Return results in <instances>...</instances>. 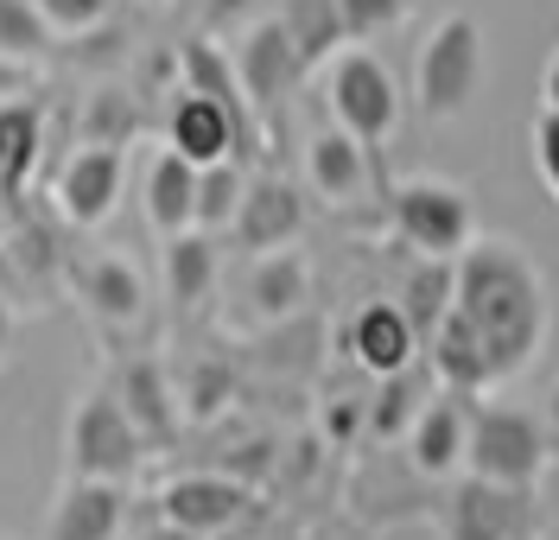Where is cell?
<instances>
[{
	"label": "cell",
	"mask_w": 559,
	"mask_h": 540,
	"mask_svg": "<svg viewBox=\"0 0 559 540\" xmlns=\"http://www.w3.org/2000/svg\"><path fill=\"white\" fill-rule=\"evenodd\" d=\"M369 146L344 134L337 121L331 128H318L312 141H306V184H312L318 204H331V211H349V204H362L369 197Z\"/></svg>",
	"instance_id": "ac0fdd59"
},
{
	"label": "cell",
	"mask_w": 559,
	"mask_h": 540,
	"mask_svg": "<svg viewBox=\"0 0 559 540\" xmlns=\"http://www.w3.org/2000/svg\"><path fill=\"white\" fill-rule=\"evenodd\" d=\"M45 45H51V26L38 20L33 0H0V58H26V64H38Z\"/></svg>",
	"instance_id": "4dcf8cb0"
},
{
	"label": "cell",
	"mask_w": 559,
	"mask_h": 540,
	"mask_svg": "<svg viewBox=\"0 0 559 540\" xmlns=\"http://www.w3.org/2000/svg\"><path fill=\"white\" fill-rule=\"evenodd\" d=\"M134 134H140V103H134V96H128V89H115V83L90 89V103H83V141L128 146Z\"/></svg>",
	"instance_id": "f1b7e54d"
},
{
	"label": "cell",
	"mask_w": 559,
	"mask_h": 540,
	"mask_svg": "<svg viewBox=\"0 0 559 540\" xmlns=\"http://www.w3.org/2000/svg\"><path fill=\"white\" fill-rule=\"evenodd\" d=\"M216 274H223L216 236H204V229L166 236V299L178 312H204L210 292H216Z\"/></svg>",
	"instance_id": "7402d4cb"
},
{
	"label": "cell",
	"mask_w": 559,
	"mask_h": 540,
	"mask_svg": "<svg viewBox=\"0 0 559 540\" xmlns=\"http://www.w3.org/2000/svg\"><path fill=\"white\" fill-rule=\"evenodd\" d=\"M146 439L128 420V407L115 388H83L64 420V477H108V483H134L146 470Z\"/></svg>",
	"instance_id": "7a4b0ae2"
},
{
	"label": "cell",
	"mask_w": 559,
	"mask_h": 540,
	"mask_svg": "<svg viewBox=\"0 0 559 540\" xmlns=\"http://www.w3.org/2000/svg\"><path fill=\"white\" fill-rule=\"evenodd\" d=\"M108 388L121 395L128 420H134L140 439H146V452H166V445H178V432H185V407H178L173 369H166L159 357H128L115 375H108Z\"/></svg>",
	"instance_id": "5bb4252c"
},
{
	"label": "cell",
	"mask_w": 559,
	"mask_h": 540,
	"mask_svg": "<svg viewBox=\"0 0 559 540\" xmlns=\"http://www.w3.org/2000/svg\"><path fill=\"white\" fill-rule=\"evenodd\" d=\"M70 280V299L83 305V319L103 331L108 344H121V337H134L140 324H146V280H140V267L128 254H83V261H70L64 267Z\"/></svg>",
	"instance_id": "52a82bcc"
},
{
	"label": "cell",
	"mask_w": 559,
	"mask_h": 540,
	"mask_svg": "<svg viewBox=\"0 0 559 540\" xmlns=\"http://www.w3.org/2000/svg\"><path fill=\"white\" fill-rule=\"evenodd\" d=\"M248 503L254 496H248V483H236V477H223V470H185V477H173L159 490V521L185 540H216L242 521Z\"/></svg>",
	"instance_id": "7c38bea8"
},
{
	"label": "cell",
	"mask_w": 559,
	"mask_h": 540,
	"mask_svg": "<svg viewBox=\"0 0 559 540\" xmlns=\"http://www.w3.org/2000/svg\"><path fill=\"white\" fill-rule=\"evenodd\" d=\"M280 26H286V38H293V51L306 58V71H324L337 51L349 45L344 33V7L337 0H280L274 13Z\"/></svg>",
	"instance_id": "cb8c5ba5"
},
{
	"label": "cell",
	"mask_w": 559,
	"mask_h": 540,
	"mask_svg": "<svg viewBox=\"0 0 559 540\" xmlns=\"http://www.w3.org/2000/svg\"><path fill=\"white\" fill-rule=\"evenodd\" d=\"M229 58H236V83H242L254 121H280V108L293 103V89L312 76L306 58L293 51V38H286L280 20H248Z\"/></svg>",
	"instance_id": "ba28073f"
},
{
	"label": "cell",
	"mask_w": 559,
	"mask_h": 540,
	"mask_svg": "<svg viewBox=\"0 0 559 540\" xmlns=\"http://www.w3.org/2000/svg\"><path fill=\"white\" fill-rule=\"evenodd\" d=\"M388 223L394 236L414 254H432V261H457V254L477 242V204L471 191L452 179H401L388 184Z\"/></svg>",
	"instance_id": "277c9868"
},
{
	"label": "cell",
	"mask_w": 559,
	"mask_h": 540,
	"mask_svg": "<svg viewBox=\"0 0 559 540\" xmlns=\"http://www.w3.org/2000/svg\"><path fill=\"white\" fill-rule=\"evenodd\" d=\"M229 395H236L229 362H191V375L178 382V407H185V420H191V427L216 420V413L229 407Z\"/></svg>",
	"instance_id": "f546056e"
},
{
	"label": "cell",
	"mask_w": 559,
	"mask_h": 540,
	"mask_svg": "<svg viewBox=\"0 0 559 540\" xmlns=\"http://www.w3.org/2000/svg\"><path fill=\"white\" fill-rule=\"evenodd\" d=\"M140 211L153 223V236H185L198 229V166L178 153V146H159L146 159V179H140Z\"/></svg>",
	"instance_id": "ffe728a7"
},
{
	"label": "cell",
	"mask_w": 559,
	"mask_h": 540,
	"mask_svg": "<svg viewBox=\"0 0 559 540\" xmlns=\"http://www.w3.org/2000/svg\"><path fill=\"white\" fill-rule=\"evenodd\" d=\"M306 229V197L299 184L280 179V172H248V191H242V211H236V242L248 254H267V249H293Z\"/></svg>",
	"instance_id": "e0dca14e"
},
{
	"label": "cell",
	"mask_w": 559,
	"mask_h": 540,
	"mask_svg": "<svg viewBox=\"0 0 559 540\" xmlns=\"http://www.w3.org/2000/svg\"><path fill=\"white\" fill-rule=\"evenodd\" d=\"M20 96H38V64H26V58H0V108L20 103Z\"/></svg>",
	"instance_id": "e575fe53"
},
{
	"label": "cell",
	"mask_w": 559,
	"mask_h": 540,
	"mask_svg": "<svg viewBox=\"0 0 559 540\" xmlns=\"http://www.w3.org/2000/svg\"><path fill=\"white\" fill-rule=\"evenodd\" d=\"M121 528H128V483L64 477L38 540H121Z\"/></svg>",
	"instance_id": "9a60e30c"
},
{
	"label": "cell",
	"mask_w": 559,
	"mask_h": 540,
	"mask_svg": "<svg viewBox=\"0 0 559 540\" xmlns=\"http://www.w3.org/2000/svg\"><path fill=\"white\" fill-rule=\"evenodd\" d=\"M344 350L349 362L362 369V375H394V369H407V362H419V331L407 324V312H401V299H369V305H356L344 324Z\"/></svg>",
	"instance_id": "2e32d148"
},
{
	"label": "cell",
	"mask_w": 559,
	"mask_h": 540,
	"mask_svg": "<svg viewBox=\"0 0 559 540\" xmlns=\"http://www.w3.org/2000/svg\"><path fill=\"white\" fill-rule=\"evenodd\" d=\"M38 153H45V103L20 96V103L0 108V204L26 197V184L38 172Z\"/></svg>",
	"instance_id": "44dd1931"
},
{
	"label": "cell",
	"mask_w": 559,
	"mask_h": 540,
	"mask_svg": "<svg viewBox=\"0 0 559 540\" xmlns=\"http://www.w3.org/2000/svg\"><path fill=\"white\" fill-rule=\"evenodd\" d=\"M242 191H248L242 159H210V166H198V229L204 236H229L236 229V211H242Z\"/></svg>",
	"instance_id": "83f0119b"
},
{
	"label": "cell",
	"mask_w": 559,
	"mask_h": 540,
	"mask_svg": "<svg viewBox=\"0 0 559 540\" xmlns=\"http://www.w3.org/2000/svg\"><path fill=\"white\" fill-rule=\"evenodd\" d=\"M254 20V0H204V33H242Z\"/></svg>",
	"instance_id": "d590c367"
},
{
	"label": "cell",
	"mask_w": 559,
	"mask_h": 540,
	"mask_svg": "<svg viewBox=\"0 0 559 540\" xmlns=\"http://www.w3.org/2000/svg\"><path fill=\"white\" fill-rule=\"evenodd\" d=\"M484 89V26L471 13H445L419 38L414 58V108L426 121H457Z\"/></svg>",
	"instance_id": "3957f363"
},
{
	"label": "cell",
	"mask_w": 559,
	"mask_h": 540,
	"mask_svg": "<svg viewBox=\"0 0 559 540\" xmlns=\"http://www.w3.org/2000/svg\"><path fill=\"white\" fill-rule=\"evenodd\" d=\"M534 166H540V184L559 204V115L554 108H540V121H534Z\"/></svg>",
	"instance_id": "836d02e7"
},
{
	"label": "cell",
	"mask_w": 559,
	"mask_h": 540,
	"mask_svg": "<svg viewBox=\"0 0 559 540\" xmlns=\"http://www.w3.org/2000/svg\"><path fill=\"white\" fill-rule=\"evenodd\" d=\"M464 470L509 483V490H534L547 470V427L527 407H502V400H471V432H464Z\"/></svg>",
	"instance_id": "5b68a950"
},
{
	"label": "cell",
	"mask_w": 559,
	"mask_h": 540,
	"mask_svg": "<svg viewBox=\"0 0 559 540\" xmlns=\"http://www.w3.org/2000/svg\"><path fill=\"white\" fill-rule=\"evenodd\" d=\"M13 337H20V305L0 292V369H7V357H13Z\"/></svg>",
	"instance_id": "8d00e7d4"
},
{
	"label": "cell",
	"mask_w": 559,
	"mask_h": 540,
	"mask_svg": "<svg viewBox=\"0 0 559 540\" xmlns=\"http://www.w3.org/2000/svg\"><path fill=\"white\" fill-rule=\"evenodd\" d=\"M452 287H457V261L414 254V274H407V287H401V312H407V324L419 331V344L445 324V312H452Z\"/></svg>",
	"instance_id": "4316f807"
},
{
	"label": "cell",
	"mask_w": 559,
	"mask_h": 540,
	"mask_svg": "<svg viewBox=\"0 0 559 540\" xmlns=\"http://www.w3.org/2000/svg\"><path fill=\"white\" fill-rule=\"evenodd\" d=\"M324 108L331 121L356 134L369 153H382L388 134L401 128V89H394V71L369 45H344L331 64H324Z\"/></svg>",
	"instance_id": "8992f818"
},
{
	"label": "cell",
	"mask_w": 559,
	"mask_h": 540,
	"mask_svg": "<svg viewBox=\"0 0 559 540\" xmlns=\"http://www.w3.org/2000/svg\"><path fill=\"white\" fill-rule=\"evenodd\" d=\"M426 395H432V382L419 375V362H407V369H394V375H382L376 382V400H369V439L376 445H394V439H407V427H414V413L426 407Z\"/></svg>",
	"instance_id": "484cf974"
},
{
	"label": "cell",
	"mask_w": 559,
	"mask_h": 540,
	"mask_svg": "<svg viewBox=\"0 0 559 540\" xmlns=\"http://www.w3.org/2000/svg\"><path fill=\"white\" fill-rule=\"evenodd\" d=\"M439 528H445V540H534V503H527V490L464 470V483H452L439 503Z\"/></svg>",
	"instance_id": "30bf717a"
},
{
	"label": "cell",
	"mask_w": 559,
	"mask_h": 540,
	"mask_svg": "<svg viewBox=\"0 0 559 540\" xmlns=\"http://www.w3.org/2000/svg\"><path fill=\"white\" fill-rule=\"evenodd\" d=\"M344 7V33L349 45H369V38L394 33L407 13H414V0H337Z\"/></svg>",
	"instance_id": "1f68e13d"
},
{
	"label": "cell",
	"mask_w": 559,
	"mask_h": 540,
	"mask_svg": "<svg viewBox=\"0 0 559 540\" xmlns=\"http://www.w3.org/2000/svg\"><path fill=\"white\" fill-rule=\"evenodd\" d=\"M261 141V128L236 115L229 103H216V96H198V89H178L173 108H166V146H178L191 166H210V159H242L254 153Z\"/></svg>",
	"instance_id": "8fae6325"
},
{
	"label": "cell",
	"mask_w": 559,
	"mask_h": 540,
	"mask_svg": "<svg viewBox=\"0 0 559 540\" xmlns=\"http://www.w3.org/2000/svg\"><path fill=\"white\" fill-rule=\"evenodd\" d=\"M540 108H554L559 115V51L547 58V71H540Z\"/></svg>",
	"instance_id": "74e56055"
},
{
	"label": "cell",
	"mask_w": 559,
	"mask_h": 540,
	"mask_svg": "<svg viewBox=\"0 0 559 540\" xmlns=\"http://www.w3.org/2000/svg\"><path fill=\"white\" fill-rule=\"evenodd\" d=\"M471 400L477 395H457V388H432V395H426V407L414 413V427H407V439H401L414 477H426V483H452L457 470H464Z\"/></svg>",
	"instance_id": "4fadbf2b"
},
{
	"label": "cell",
	"mask_w": 559,
	"mask_h": 540,
	"mask_svg": "<svg viewBox=\"0 0 559 540\" xmlns=\"http://www.w3.org/2000/svg\"><path fill=\"white\" fill-rule=\"evenodd\" d=\"M426 357H432V382H439V388H457V395H484V388H496L484 344H477V331L457 319V312H445V324L426 337Z\"/></svg>",
	"instance_id": "603a6c76"
},
{
	"label": "cell",
	"mask_w": 559,
	"mask_h": 540,
	"mask_svg": "<svg viewBox=\"0 0 559 540\" xmlns=\"http://www.w3.org/2000/svg\"><path fill=\"white\" fill-rule=\"evenodd\" d=\"M0 242H7V229H0Z\"/></svg>",
	"instance_id": "ab89813d"
},
{
	"label": "cell",
	"mask_w": 559,
	"mask_h": 540,
	"mask_svg": "<svg viewBox=\"0 0 559 540\" xmlns=\"http://www.w3.org/2000/svg\"><path fill=\"white\" fill-rule=\"evenodd\" d=\"M452 312L477 331L496 382L527 375L547 344V280H540L534 254L509 236H477L457 254Z\"/></svg>",
	"instance_id": "6da1fadb"
},
{
	"label": "cell",
	"mask_w": 559,
	"mask_h": 540,
	"mask_svg": "<svg viewBox=\"0 0 559 540\" xmlns=\"http://www.w3.org/2000/svg\"><path fill=\"white\" fill-rule=\"evenodd\" d=\"M128 184V146H96L76 141V153H64V166L51 172V211L70 229H103Z\"/></svg>",
	"instance_id": "9c48e42d"
},
{
	"label": "cell",
	"mask_w": 559,
	"mask_h": 540,
	"mask_svg": "<svg viewBox=\"0 0 559 540\" xmlns=\"http://www.w3.org/2000/svg\"><path fill=\"white\" fill-rule=\"evenodd\" d=\"M242 292H248V324H261V331L293 324V319H306L312 267H306V254L299 249H267V254H254Z\"/></svg>",
	"instance_id": "d6986e66"
},
{
	"label": "cell",
	"mask_w": 559,
	"mask_h": 540,
	"mask_svg": "<svg viewBox=\"0 0 559 540\" xmlns=\"http://www.w3.org/2000/svg\"><path fill=\"white\" fill-rule=\"evenodd\" d=\"M51 38H90L108 20V0H33Z\"/></svg>",
	"instance_id": "d6a6232c"
},
{
	"label": "cell",
	"mask_w": 559,
	"mask_h": 540,
	"mask_svg": "<svg viewBox=\"0 0 559 540\" xmlns=\"http://www.w3.org/2000/svg\"><path fill=\"white\" fill-rule=\"evenodd\" d=\"M178 89H198V96H216V103H229L236 115L254 121V108H248L242 83H236V58L216 45V33H198L178 45ZM261 128V121H254Z\"/></svg>",
	"instance_id": "d4e9b609"
},
{
	"label": "cell",
	"mask_w": 559,
	"mask_h": 540,
	"mask_svg": "<svg viewBox=\"0 0 559 540\" xmlns=\"http://www.w3.org/2000/svg\"><path fill=\"white\" fill-rule=\"evenodd\" d=\"M554 427H559V388H554Z\"/></svg>",
	"instance_id": "f35d334b"
}]
</instances>
